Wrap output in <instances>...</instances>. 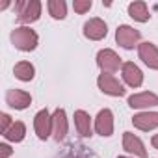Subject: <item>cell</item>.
Here are the masks:
<instances>
[{
  "label": "cell",
  "instance_id": "obj_1",
  "mask_svg": "<svg viewBox=\"0 0 158 158\" xmlns=\"http://www.w3.org/2000/svg\"><path fill=\"white\" fill-rule=\"evenodd\" d=\"M15 13L17 21L23 24L35 23L41 15V2L39 0H19L15 2Z\"/></svg>",
  "mask_w": 158,
  "mask_h": 158
},
{
  "label": "cell",
  "instance_id": "obj_2",
  "mask_svg": "<svg viewBox=\"0 0 158 158\" xmlns=\"http://www.w3.org/2000/svg\"><path fill=\"white\" fill-rule=\"evenodd\" d=\"M37 41H39L37 34L28 26H21V28H15L11 32V43L15 45V48L23 50V52L34 50L37 47Z\"/></svg>",
  "mask_w": 158,
  "mask_h": 158
},
{
  "label": "cell",
  "instance_id": "obj_3",
  "mask_svg": "<svg viewBox=\"0 0 158 158\" xmlns=\"http://www.w3.org/2000/svg\"><path fill=\"white\" fill-rule=\"evenodd\" d=\"M97 84H99V89L106 95H112V97H123L125 95V88L123 84L117 80L114 74H108V73H102L99 78H97Z\"/></svg>",
  "mask_w": 158,
  "mask_h": 158
},
{
  "label": "cell",
  "instance_id": "obj_4",
  "mask_svg": "<svg viewBox=\"0 0 158 158\" xmlns=\"http://www.w3.org/2000/svg\"><path fill=\"white\" fill-rule=\"evenodd\" d=\"M139 37H141V34H139L136 28L128 26V24H121V26L117 28V32H115V41H117V45L123 47V48H134V47L138 45Z\"/></svg>",
  "mask_w": 158,
  "mask_h": 158
},
{
  "label": "cell",
  "instance_id": "obj_5",
  "mask_svg": "<svg viewBox=\"0 0 158 158\" xmlns=\"http://www.w3.org/2000/svg\"><path fill=\"white\" fill-rule=\"evenodd\" d=\"M97 65L102 69V73H115L119 67H121V58L112 50V48H104L97 54Z\"/></svg>",
  "mask_w": 158,
  "mask_h": 158
},
{
  "label": "cell",
  "instance_id": "obj_6",
  "mask_svg": "<svg viewBox=\"0 0 158 158\" xmlns=\"http://www.w3.org/2000/svg\"><path fill=\"white\" fill-rule=\"evenodd\" d=\"M34 128L39 139H47L52 134V115L47 110H41L34 117Z\"/></svg>",
  "mask_w": 158,
  "mask_h": 158
},
{
  "label": "cell",
  "instance_id": "obj_7",
  "mask_svg": "<svg viewBox=\"0 0 158 158\" xmlns=\"http://www.w3.org/2000/svg\"><path fill=\"white\" fill-rule=\"evenodd\" d=\"M106 34H108V26L102 19L95 17V19H89L84 24V35L91 41H101V39L106 37Z\"/></svg>",
  "mask_w": 158,
  "mask_h": 158
},
{
  "label": "cell",
  "instance_id": "obj_8",
  "mask_svg": "<svg viewBox=\"0 0 158 158\" xmlns=\"http://www.w3.org/2000/svg\"><path fill=\"white\" fill-rule=\"evenodd\" d=\"M138 54H139V60L149 67V69H156L158 71V48L154 43H139L138 45Z\"/></svg>",
  "mask_w": 158,
  "mask_h": 158
},
{
  "label": "cell",
  "instance_id": "obj_9",
  "mask_svg": "<svg viewBox=\"0 0 158 158\" xmlns=\"http://www.w3.org/2000/svg\"><path fill=\"white\" fill-rule=\"evenodd\" d=\"M95 130H97V134H101L104 138L114 134V114H112V110L104 108L99 112V115L95 119Z\"/></svg>",
  "mask_w": 158,
  "mask_h": 158
},
{
  "label": "cell",
  "instance_id": "obj_10",
  "mask_svg": "<svg viewBox=\"0 0 158 158\" xmlns=\"http://www.w3.org/2000/svg\"><path fill=\"white\" fill-rule=\"evenodd\" d=\"M123 149H125L127 152L134 154V156H139V158H147V156H149L147 151H145L143 141H141L138 136H134L132 132H125V134H123Z\"/></svg>",
  "mask_w": 158,
  "mask_h": 158
},
{
  "label": "cell",
  "instance_id": "obj_11",
  "mask_svg": "<svg viewBox=\"0 0 158 158\" xmlns=\"http://www.w3.org/2000/svg\"><path fill=\"white\" fill-rule=\"evenodd\" d=\"M67 130H69V125H67L65 110L58 108L52 114V134H54V139L56 141H63L65 136H67Z\"/></svg>",
  "mask_w": 158,
  "mask_h": 158
},
{
  "label": "cell",
  "instance_id": "obj_12",
  "mask_svg": "<svg viewBox=\"0 0 158 158\" xmlns=\"http://www.w3.org/2000/svg\"><path fill=\"white\" fill-rule=\"evenodd\" d=\"M30 102H32L30 93H26L23 89H10L6 93V104L15 108V110H24L30 106Z\"/></svg>",
  "mask_w": 158,
  "mask_h": 158
},
{
  "label": "cell",
  "instance_id": "obj_13",
  "mask_svg": "<svg viewBox=\"0 0 158 158\" xmlns=\"http://www.w3.org/2000/svg\"><path fill=\"white\" fill-rule=\"evenodd\" d=\"M132 125L143 132H149L158 127V112H141L132 117Z\"/></svg>",
  "mask_w": 158,
  "mask_h": 158
},
{
  "label": "cell",
  "instance_id": "obj_14",
  "mask_svg": "<svg viewBox=\"0 0 158 158\" xmlns=\"http://www.w3.org/2000/svg\"><path fill=\"white\" fill-rule=\"evenodd\" d=\"M123 80L130 86V88H139L143 84V73L139 71V67L132 61L123 63Z\"/></svg>",
  "mask_w": 158,
  "mask_h": 158
},
{
  "label": "cell",
  "instance_id": "obj_15",
  "mask_svg": "<svg viewBox=\"0 0 158 158\" xmlns=\"http://www.w3.org/2000/svg\"><path fill=\"white\" fill-rule=\"evenodd\" d=\"M128 106L130 108H151V106H158V95H154L151 91L130 95L128 97Z\"/></svg>",
  "mask_w": 158,
  "mask_h": 158
},
{
  "label": "cell",
  "instance_id": "obj_16",
  "mask_svg": "<svg viewBox=\"0 0 158 158\" xmlns=\"http://www.w3.org/2000/svg\"><path fill=\"white\" fill-rule=\"evenodd\" d=\"M74 125H76V130H78V134H80L82 138H89L91 136V130H93L91 117L84 110H76L74 112Z\"/></svg>",
  "mask_w": 158,
  "mask_h": 158
},
{
  "label": "cell",
  "instance_id": "obj_17",
  "mask_svg": "<svg viewBox=\"0 0 158 158\" xmlns=\"http://www.w3.org/2000/svg\"><path fill=\"white\" fill-rule=\"evenodd\" d=\"M128 15H130L134 21H138V23H147V21L151 19L145 2H132V4L128 6Z\"/></svg>",
  "mask_w": 158,
  "mask_h": 158
},
{
  "label": "cell",
  "instance_id": "obj_18",
  "mask_svg": "<svg viewBox=\"0 0 158 158\" xmlns=\"http://www.w3.org/2000/svg\"><path fill=\"white\" fill-rule=\"evenodd\" d=\"M13 74L19 78V80H23V82H30L34 78V74H35V69H34V65L30 61H19L13 67Z\"/></svg>",
  "mask_w": 158,
  "mask_h": 158
},
{
  "label": "cell",
  "instance_id": "obj_19",
  "mask_svg": "<svg viewBox=\"0 0 158 158\" xmlns=\"http://www.w3.org/2000/svg\"><path fill=\"white\" fill-rule=\"evenodd\" d=\"M24 134H26V127H24V123L15 121V123L11 125V128L4 134V138H6V139H10V141L19 143V141H23V139H24Z\"/></svg>",
  "mask_w": 158,
  "mask_h": 158
},
{
  "label": "cell",
  "instance_id": "obj_20",
  "mask_svg": "<svg viewBox=\"0 0 158 158\" xmlns=\"http://www.w3.org/2000/svg\"><path fill=\"white\" fill-rule=\"evenodd\" d=\"M47 8L54 19H65V15H67V4L63 0H48Z\"/></svg>",
  "mask_w": 158,
  "mask_h": 158
},
{
  "label": "cell",
  "instance_id": "obj_21",
  "mask_svg": "<svg viewBox=\"0 0 158 158\" xmlns=\"http://www.w3.org/2000/svg\"><path fill=\"white\" fill-rule=\"evenodd\" d=\"M61 158H95V156H93V154L88 151V147H84V145H71L69 151H67Z\"/></svg>",
  "mask_w": 158,
  "mask_h": 158
},
{
  "label": "cell",
  "instance_id": "obj_22",
  "mask_svg": "<svg viewBox=\"0 0 158 158\" xmlns=\"http://www.w3.org/2000/svg\"><path fill=\"white\" fill-rule=\"evenodd\" d=\"M91 6H93L91 0H74L73 2V8H74L76 13H86V11L91 10Z\"/></svg>",
  "mask_w": 158,
  "mask_h": 158
},
{
  "label": "cell",
  "instance_id": "obj_23",
  "mask_svg": "<svg viewBox=\"0 0 158 158\" xmlns=\"http://www.w3.org/2000/svg\"><path fill=\"white\" fill-rule=\"evenodd\" d=\"M11 117L8 115V114H2V125H0V132H2V134H6L10 128H11Z\"/></svg>",
  "mask_w": 158,
  "mask_h": 158
},
{
  "label": "cell",
  "instance_id": "obj_24",
  "mask_svg": "<svg viewBox=\"0 0 158 158\" xmlns=\"http://www.w3.org/2000/svg\"><path fill=\"white\" fill-rule=\"evenodd\" d=\"M11 154H13V151H11L10 145H6V143L0 145V158H8V156H11Z\"/></svg>",
  "mask_w": 158,
  "mask_h": 158
},
{
  "label": "cell",
  "instance_id": "obj_25",
  "mask_svg": "<svg viewBox=\"0 0 158 158\" xmlns=\"http://www.w3.org/2000/svg\"><path fill=\"white\" fill-rule=\"evenodd\" d=\"M151 145H152L154 149H158V134H154V136H152V139H151Z\"/></svg>",
  "mask_w": 158,
  "mask_h": 158
},
{
  "label": "cell",
  "instance_id": "obj_26",
  "mask_svg": "<svg viewBox=\"0 0 158 158\" xmlns=\"http://www.w3.org/2000/svg\"><path fill=\"white\" fill-rule=\"evenodd\" d=\"M117 158H128V156H117Z\"/></svg>",
  "mask_w": 158,
  "mask_h": 158
}]
</instances>
